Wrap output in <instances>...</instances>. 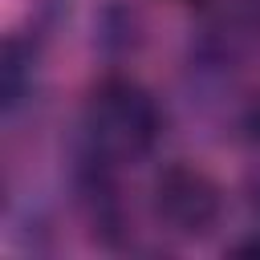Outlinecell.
Listing matches in <instances>:
<instances>
[{"label": "cell", "instance_id": "6da1fadb", "mask_svg": "<svg viewBox=\"0 0 260 260\" xmlns=\"http://www.w3.org/2000/svg\"><path fill=\"white\" fill-rule=\"evenodd\" d=\"M167 130V114L158 106V98L130 73L110 69L102 73L81 102L77 126H73V142L89 146L93 154L110 158L114 167H134L146 162Z\"/></svg>", "mask_w": 260, "mask_h": 260}, {"label": "cell", "instance_id": "7a4b0ae2", "mask_svg": "<svg viewBox=\"0 0 260 260\" xmlns=\"http://www.w3.org/2000/svg\"><path fill=\"white\" fill-rule=\"evenodd\" d=\"M154 223L175 240H207L223 228L228 215V191L223 183L187 158H171L150 175L146 187Z\"/></svg>", "mask_w": 260, "mask_h": 260}, {"label": "cell", "instance_id": "3957f363", "mask_svg": "<svg viewBox=\"0 0 260 260\" xmlns=\"http://www.w3.org/2000/svg\"><path fill=\"white\" fill-rule=\"evenodd\" d=\"M49 45L28 32L24 24L8 28L4 49H0V110L12 122L32 98H37V81H41V61H45Z\"/></svg>", "mask_w": 260, "mask_h": 260}, {"label": "cell", "instance_id": "277c9868", "mask_svg": "<svg viewBox=\"0 0 260 260\" xmlns=\"http://www.w3.org/2000/svg\"><path fill=\"white\" fill-rule=\"evenodd\" d=\"M89 28H93V37H89L93 53L106 65H114V69L126 65V61H134L146 49V37H150L142 8L130 4V0H102Z\"/></svg>", "mask_w": 260, "mask_h": 260}, {"label": "cell", "instance_id": "5b68a950", "mask_svg": "<svg viewBox=\"0 0 260 260\" xmlns=\"http://www.w3.org/2000/svg\"><path fill=\"white\" fill-rule=\"evenodd\" d=\"M228 256H240V260H260V223L252 232H244L236 244H228Z\"/></svg>", "mask_w": 260, "mask_h": 260}, {"label": "cell", "instance_id": "8992f818", "mask_svg": "<svg viewBox=\"0 0 260 260\" xmlns=\"http://www.w3.org/2000/svg\"><path fill=\"white\" fill-rule=\"evenodd\" d=\"M240 130H244V138L252 142V146H260V98L244 110V122H240Z\"/></svg>", "mask_w": 260, "mask_h": 260}, {"label": "cell", "instance_id": "52a82bcc", "mask_svg": "<svg viewBox=\"0 0 260 260\" xmlns=\"http://www.w3.org/2000/svg\"><path fill=\"white\" fill-rule=\"evenodd\" d=\"M244 199H248L252 215L260 219V167H256V171H248V179H244Z\"/></svg>", "mask_w": 260, "mask_h": 260}, {"label": "cell", "instance_id": "ba28073f", "mask_svg": "<svg viewBox=\"0 0 260 260\" xmlns=\"http://www.w3.org/2000/svg\"><path fill=\"white\" fill-rule=\"evenodd\" d=\"M183 4H199V0H183Z\"/></svg>", "mask_w": 260, "mask_h": 260}]
</instances>
